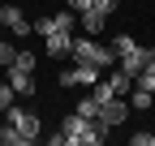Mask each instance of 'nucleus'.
Instances as JSON below:
<instances>
[{"instance_id":"7","label":"nucleus","mask_w":155,"mask_h":146,"mask_svg":"<svg viewBox=\"0 0 155 146\" xmlns=\"http://www.w3.org/2000/svg\"><path fill=\"white\" fill-rule=\"evenodd\" d=\"M43 47H48V56H52V60L69 56V52H73V30H56V34H48Z\"/></svg>"},{"instance_id":"9","label":"nucleus","mask_w":155,"mask_h":146,"mask_svg":"<svg viewBox=\"0 0 155 146\" xmlns=\"http://www.w3.org/2000/svg\"><path fill=\"white\" fill-rule=\"evenodd\" d=\"M104 82H108V86H112V90H116V95H129V90H134V78H129V73H125V69H121V65H116V69H112V73H108V69H104Z\"/></svg>"},{"instance_id":"4","label":"nucleus","mask_w":155,"mask_h":146,"mask_svg":"<svg viewBox=\"0 0 155 146\" xmlns=\"http://www.w3.org/2000/svg\"><path fill=\"white\" fill-rule=\"evenodd\" d=\"M0 26H5V34H13V39H26V34H35L30 17H26L22 9H13V5H0Z\"/></svg>"},{"instance_id":"6","label":"nucleus","mask_w":155,"mask_h":146,"mask_svg":"<svg viewBox=\"0 0 155 146\" xmlns=\"http://www.w3.org/2000/svg\"><path fill=\"white\" fill-rule=\"evenodd\" d=\"M125 116H129V103H125V95H116V99H108L104 107H99V125L112 133L116 125H125Z\"/></svg>"},{"instance_id":"14","label":"nucleus","mask_w":155,"mask_h":146,"mask_svg":"<svg viewBox=\"0 0 155 146\" xmlns=\"http://www.w3.org/2000/svg\"><path fill=\"white\" fill-rule=\"evenodd\" d=\"M151 103H155V99L147 95V90H129V107H138V112H147Z\"/></svg>"},{"instance_id":"3","label":"nucleus","mask_w":155,"mask_h":146,"mask_svg":"<svg viewBox=\"0 0 155 146\" xmlns=\"http://www.w3.org/2000/svg\"><path fill=\"white\" fill-rule=\"evenodd\" d=\"M5 120H9L13 129L26 138V146H35V142H39V129H43L39 112H30V107H22V103H9V107H5Z\"/></svg>"},{"instance_id":"18","label":"nucleus","mask_w":155,"mask_h":146,"mask_svg":"<svg viewBox=\"0 0 155 146\" xmlns=\"http://www.w3.org/2000/svg\"><path fill=\"white\" fill-rule=\"evenodd\" d=\"M129 142H134V146H151V142H155V133H134Z\"/></svg>"},{"instance_id":"20","label":"nucleus","mask_w":155,"mask_h":146,"mask_svg":"<svg viewBox=\"0 0 155 146\" xmlns=\"http://www.w3.org/2000/svg\"><path fill=\"white\" fill-rule=\"evenodd\" d=\"M0 34H5V26H0Z\"/></svg>"},{"instance_id":"5","label":"nucleus","mask_w":155,"mask_h":146,"mask_svg":"<svg viewBox=\"0 0 155 146\" xmlns=\"http://www.w3.org/2000/svg\"><path fill=\"white\" fill-rule=\"evenodd\" d=\"M73 65H78V69H65V73H61V86H95V82L104 78V69L91 65V60H73Z\"/></svg>"},{"instance_id":"8","label":"nucleus","mask_w":155,"mask_h":146,"mask_svg":"<svg viewBox=\"0 0 155 146\" xmlns=\"http://www.w3.org/2000/svg\"><path fill=\"white\" fill-rule=\"evenodd\" d=\"M5 73H9L5 82L17 90V95H35V73H30V69H17V65H9Z\"/></svg>"},{"instance_id":"12","label":"nucleus","mask_w":155,"mask_h":146,"mask_svg":"<svg viewBox=\"0 0 155 146\" xmlns=\"http://www.w3.org/2000/svg\"><path fill=\"white\" fill-rule=\"evenodd\" d=\"M0 146H26V138H22V133H17L13 125L5 120V125H0Z\"/></svg>"},{"instance_id":"10","label":"nucleus","mask_w":155,"mask_h":146,"mask_svg":"<svg viewBox=\"0 0 155 146\" xmlns=\"http://www.w3.org/2000/svg\"><path fill=\"white\" fill-rule=\"evenodd\" d=\"M104 22H108V13H99V9H86V13H82V30L95 34V39L104 34Z\"/></svg>"},{"instance_id":"15","label":"nucleus","mask_w":155,"mask_h":146,"mask_svg":"<svg viewBox=\"0 0 155 146\" xmlns=\"http://www.w3.org/2000/svg\"><path fill=\"white\" fill-rule=\"evenodd\" d=\"M9 103H17V90H13L9 82H0V112H5Z\"/></svg>"},{"instance_id":"2","label":"nucleus","mask_w":155,"mask_h":146,"mask_svg":"<svg viewBox=\"0 0 155 146\" xmlns=\"http://www.w3.org/2000/svg\"><path fill=\"white\" fill-rule=\"evenodd\" d=\"M69 56H73V60H91V65H99V69L116 65V52H112V47H104L95 34H82V39L73 34V52H69Z\"/></svg>"},{"instance_id":"19","label":"nucleus","mask_w":155,"mask_h":146,"mask_svg":"<svg viewBox=\"0 0 155 146\" xmlns=\"http://www.w3.org/2000/svg\"><path fill=\"white\" fill-rule=\"evenodd\" d=\"M147 69L155 73V47H147Z\"/></svg>"},{"instance_id":"13","label":"nucleus","mask_w":155,"mask_h":146,"mask_svg":"<svg viewBox=\"0 0 155 146\" xmlns=\"http://www.w3.org/2000/svg\"><path fill=\"white\" fill-rule=\"evenodd\" d=\"M13 60H17V47H13V43L5 39V34H0V69H9Z\"/></svg>"},{"instance_id":"16","label":"nucleus","mask_w":155,"mask_h":146,"mask_svg":"<svg viewBox=\"0 0 155 146\" xmlns=\"http://www.w3.org/2000/svg\"><path fill=\"white\" fill-rule=\"evenodd\" d=\"M17 69H30L35 73V65H39V56H35V52H17V60H13Z\"/></svg>"},{"instance_id":"17","label":"nucleus","mask_w":155,"mask_h":146,"mask_svg":"<svg viewBox=\"0 0 155 146\" xmlns=\"http://www.w3.org/2000/svg\"><path fill=\"white\" fill-rule=\"evenodd\" d=\"M91 5H95V0H65V9H73V13H86Z\"/></svg>"},{"instance_id":"11","label":"nucleus","mask_w":155,"mask_h":146,"mask_svg":"<svg viewBox=\"0 0 155 146\" xmlns=\"http://www.w3.org/2000/svg\"><path fill=\"white\" fill-rule=\"evenodd\" d=\"M99 99H95V95H86V99H78V116H86V120H99Z\"/></svg>"},{"instance_id":"1","label":"nucleus","mask_w":155,"mask_h":146,"mask_svg":"<svg viewBox=\"0 0 155 146\" xmlns=\"http://www.w3.org/2000/svg\"><path fill=\"white\" fill-rule=\"evenodd\" d=\"M61 129H65V146H99L108 138V129H104L99 120H86V116H78V112L65 116Z\"/></svg>"}]
</instances>
